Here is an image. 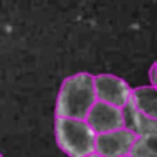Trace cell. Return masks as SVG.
<instances>
[{"mask_svg": "<svg viewBox=\"0 0 157 157\" xmlns=\"http://www.w3.org/2000/svg\"><path fill=\"white\" fill-rule=\"evenodd\" d=\"M95 100L93 75L86 71L71 75L61 83L56 100V117L85 118Z\"/></svg>", "mask_w": 157, "mask_h": 157, "instance_id": "cell-1", "label": "cell"}, {"mask_svg": "<svg viewBox=\"0 0 157 157\" xmlns=\"http://www.w3.org/2000/svg\"><path fill=\"white\" fill-rule=\"evenodd\" d=\"M54 135L59 149L69 157H83L95 150V135L85 118L56 117Z\"/></svg>", "mask_w": 157, "mask_h": 157, "instance_id": "cell-2", "label": "cell"}, {"mask_svg": "<svg viewBox=\"0 0 157 157\" xmlns=\"http://www.w3.org/2000/svg\"><path fill=\"white\" fill-rule=\"evenodd\" d=\"M85 120L95 133H101V132H108V130H113V128L125 127L123 110L120 106L112 105V103L101 101V100H95L91 103Z\"/></svg>", "mask_w": 157, "mask_h": 157, "instance_id": "cell-3", "label": "cell"}, {"mask_svg": "<svg viewBox=\"0 0 157 157\" xmlns=\"http://www.w3.org/2000/svg\"><path fill=\"white\" fill-rule=\"evenodd\" d=\"M93 90H95V98L101 101L112 103L115 106H123L128 101L130 86L125 79L118 78L115 75H96L93 76Z\"/></svg>", "mask_w": 157, "mask_h": 157, "instance_id": "cell-4", "label": "cell"}, {"mask_svg": "<svg viewBox=\"0 0 157 157\" xmlns=\"http://www.w3.org/2000/svg\"><path fill=\"white\" fill-rule=\"evenodd\" d=\"M135 133L127 127L113 128L95 135V152L105 157H120L128 154L130 145L135 140Z\"/></svg>", "mask_w": 157, "mask_h": 157, "instance_id": "cell-5", "label": "cell"}, {"mask_svg": "<svg viewBox=\"0 0 157 157\" xmlns=\"http://www.w3.org/2000/svg\"><path fill=\"white\" fill-rule=\"evenodd\" d=\"M157 91L155 86H139V88H130L128 95V103L140 113L150 117V118H157Z\"/></svg>", "mask_w": 157, "mask_h": 157, "instance_id": "cell-6", "label": "cell"}, {"mask_svg": "<svg viewBox=\"0 0 157 157\" xmlns=\"http://www.w3.org/2000/svg\"><path fill=\"white\" fill-rule=\"evenodd\" d=\"M123 120H125V127L130 128L135 135H145V133H157V120L150 118V117L140 113L135 110L128 101L123 106Z\"/></svg>", "mask_w": 157, "mask_h": 157, "instance_id": "cell-7", "label": "cell"}, {"mask_svg": "<svg viewBox=\"0 0 157 157\" xmlns=\"http://www.w3.org/2000/svg\"><path fill=\"white\" fill-rule=\"evenodd\" d=\"M155 135L157 133H145L137 135L133 144L130 145V157H157L155 152Z\"/></svg>", "mask_w": 157, "mask_h": 157, "instance_id": "cell-8", "label": "cell"}, {"mask_svg": "<svg viewBox=\"0 0 157 157\" xmlns=\"http://www.w3.org/2000/svg\"><path fill=\"white\" fill-rule=\"evenodd\" d=\"M155 68L157 66H155V63H154V64L150 66V85H154V86H155V76H154L155 75Z\"/></svg>", "mask_w": 157, "mask_h": 157, "instance_id": "cell-9", "label": "cell"}, {"mask_svg": "<svg viewBox=\"0 0 157 157\" xmlns=\"http://www.w3.org/2000/svg\"><path fill=\"white\" fill-rule=\"evenodd\" d=\"M83 157H105V155H101V154H98V152H90V154H86V155H83Z\"/></svg>", "mask_w": 157, "mask_h": 157, "instance_id": "cell-10", "label": "cell"}, {"mask_svg": "<svg viewBox=\"0 0 157 157\" xmlns=\"http://www.w3.org/2000/svg\"><path fill=\"white\" fill-rule=\"evenodd\" d=\"M120 157H130V155H128V154H125V155H120Z\"/></svg>", "mask_w": 157, "mask_h": 157, "instance_id": "cell-11", "label": "cell"}, {"mask_svg": "<svg viewBox=\"0 0 157 157\" xmlns=\"http://www.w3.org/2000/svg\"><path fill=\"white\" fill-rule=\"evenodd\" d=\"M0 157H4V155H2V154H0Z\"/></svg>", "mask_w": 157, "mask_h": 157, "instance_id": "cell-12", "label": "cell"}]
</instances>
